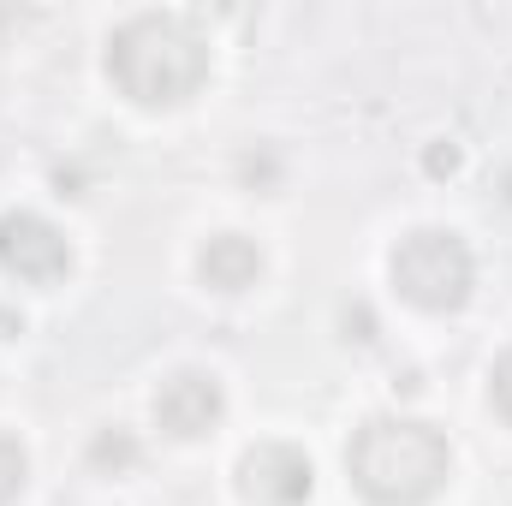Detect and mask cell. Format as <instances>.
I'll list each match as a JSON object with an SVG mask.
<instances>
[{"label":"cell","instance_id":"cell-1","mask_svg":"<svg viewBox=\"0 0 512 506\" xmlns=\"http://www.w3.org/2000/svg\"><path fill=\"white\" fill-rule=\"evenodd\" d=\"M108 78L137 108H179L209 78L203 36L173 12H137L108 42Z\"/></svg>","mask_w":512,"mask_h":506},{"label":"cell","instance_id":"cell-2","mask_svg":"<svg viewBox=\"0 0 512 506\" xmlns=\"http://www.w3.org/2000/svg\"><path fill=\"white\" fill-rule=\"evenodd\" d=\"M346 471L358 483V495L376 506H423L441 495L453 453L447 435L435 423L417 417H370L352 447H346Z\"/></svg>","mask_w":512,"mask_h":506},{"label":"cell","instance_id":"cell-3","mask_svg":"<svg viewBox=\"0 0 512 506\" xmlns=\"http://www.w3.org/2000/svg\"><path fill=\"white\" fill-rule=\"evenodd\" d=\"M471 280H477L471 251L447 227H417V233H405L393 245V286L417 310H435V316L441 310H459L471 298Z\"/></svg>","mask_w":512,"mask_h":506},{"label":"cell","instance_id":"cell-4","mask_svg":"<svg viewBox=\"0 0 512 506\" xmlns=\"http://www.w3.org/2000/svg\"><path fill=\"white\" fill-rule=\"evenodd\" d=\"M0 268L24 286H54L72 274V245L42 215H0Z\"/></svg>","mask_w":512,"mask_h":506},{"label":"cell","instance_id":"cell-5","mask_svg":"<svg viewBox=\"0 0 512 506\" xmlns=\"http://www.w3.org/2000/svg\"><path fill=\"white\" fill-rule=\"evenodd\" d=\"M310 489H316V471L286 441H262L239 459V495L251 506H298L310 501Z\"/></svg>","mask_w":512,"mask_h":506},{"label":"cell","instance_id":"cell-6","mask_svg":"<svg viewBox=\"0 0 512 506\" xmlns=\"http://www.w3.org/2000/svg\"><path fill=\"white\" fill-rule=\"evenodd\" d=\"M221 381L203 376V370H179V376L161 381V393H155V423L167 429V435H179V441H197V435H209L215 423H221Z\"/></svg>","mask_w":512,"mask_h":506},{"label":"cell","instance_id":"cell-7","mask_svg":"<svg viewBox=\"0 0 512 506\" xmlns=\"http://www.w3.org/2000/svg\"><path fill=\"white\" fill-rule=\"evenodd\" d=\"M197 268H203V280L215 292H245V286H256V274H262V251H256L245 233H215L203 245V256H197Z\"/></svg>","mask_w":512,"mask_h":506},{"label":"cell","instance_id":"cell-8","mask_svg":"<svg viewBox=\"0 0 512 506\" xmlns=\"http://www.w3.org/2000/svg\"><path fill=\"white\" fill-rule=\"evenodd\" d=\"M131 459H137V441H131L126 429H108V435L90 441V465L96 471H126Z\"/></svg>","mask_w":512,"mask_h":506},{"label":"cell","instance_id":"cell-9","mask_svg":"<svg viewBox=\"0 0 512 506\" xmlns=\"http://www.w3.org/2000/svg\"><path fill=\"white\" fill-rule=\"evenodd\" d=\"M24 471H30L24 447H18L12 435H0V506H6V501H18V489H24Z\"/></svg>","mask_w":512,"mask_h":506},{"label":"cell","instance_id":"cell-10","mask_svg":"<svg viewBox=\"0 0 512 506\" xmlns=\"http://www.w3.org/2000/svg\"><path fill=\"white\" fill-rule=\"evenodd\" d=\"M495 405H501V417L512 423V352H501V364H495Z\"/></svg>","mask_w":512,"mask_h":506},{"label":"cell","instance_id":"cell-11","mask_svg":"<svg viewBox=\"0 0 512 506\" xmlns=\"http://www.w3.org/2000/svg\"><path fill=\"white\" fill-rule=\"evenodd\" d=\"M423 167H429L435 179H441V173H459V149H453V143H435V149L423 155Z\"/></svg>","mask_w":512,"mask_h":506},{"label":"cell","instance_id":"cell-12","mask_svg":"<svg viewBox=\"0 0 512 506\" xmlns=\"http://www.w3.org/2000/svg\"><path fill=\"white\" fill-rule=\"evenodd\" d=\"M12 334H24V316H18V310H6V304H0V340H12Z\"/></svg>","mask_w":512,"mask_h":506}]
</instances>
